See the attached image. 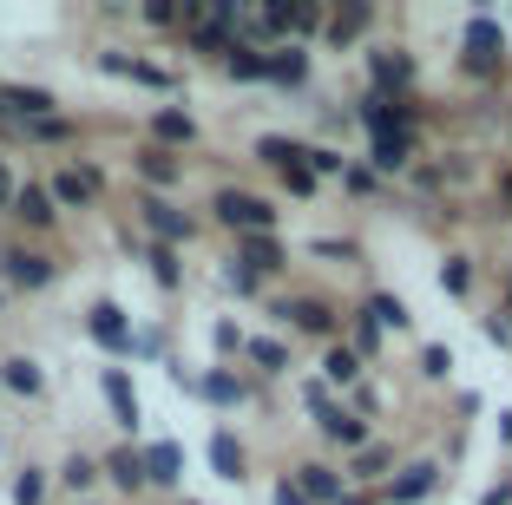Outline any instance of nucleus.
<instances>
[{
  "instance_id": "obj_12",
  "label": "nucleus",
  "mask_w": 512,
  "mask_h": 505,
  "mask_svg": "<svg viewBox=\"0 0 512 505\" xmlns=\"http://www.w3.org/2000/svg\"><path fill=\"white\" fill-rule=\"evenodd\" d=\"M60 99L53 86H27V79H0V125H33V119H53Z\"/></svg>"
},
{
  "instance_id": "obj_4",
  "label": "nucleus",
  "mask_w": 512,
  "mask_h": 505,
  "mask_svg": "<svg viewBox=\"0 0 512 505\" xmlns=\"http://www.w3.org/2000/svg\"><path fill=\"white\" fill-rule=\"evenodd\" d=\"M46 197H53V210H99V197H106V164L99 158H66V164H53L46 171Z\"/></svg>"
},
{
  "instance_id": "obj_58",
  "label": "nucleus",
  "mask_w": 512,
  "mask_h": 505,
  "mask_svg": "<svg viewBox=\"0 0 512 505\" xmlns=\"http://www.w3.org/2000/svg\"><path fill=\"white\" fill-rule=\"evenodd\" d=\"M7 302H14V296H7V289H0V315H7Z\"/></svg>"
},
{
  "instance_id": "obj_46",
  "label": "nucleus",
  "mask_w": 512,
  "mask_h": 505,
  "mask_svg": "<svg viewBox=\"0 0 512 505\" xmlns=\"http://www.w3.org/2000/svg\"><path fill=\"white\" fill-rule=\"evenodd\" d=\"M309 256H322V263H355L362 250H355L348 237H316V243H309Z\"/></svg>"
},
{
  "instance_id": "obj_38",
  "label": "nucleus",
  "mask_w": 512,
  "mask_h": 505,
  "mask_svg": "<svg viewBox=\"0 0 512 505\" xmlns=\"http://www.w3.org/2000/svg\"><path fill=\"white\" fill-rule=\"evenodd\" d=\"M217 66H224V79H237V86H263V53L243 46V40H230V53Z\"/></svg>"
},
{
  "instance_id": "obj_52",
  "label": "nucleus",
  "mask_w": 512,
  "mask_h": 505,
  "mask_svg": "<svg viewBox=\"0 0 512 505\" xmlns=\"http://www.w3.org/2000/svg\"><path fill=\"white\" fill-rule=\"evenodd\" d=\"M329 401H335V394L322 381H302V407H309V414H316V407H329Z\"/></svg>"
},
{
  "instance_id": "obj_14",
  "label": "nucleus",
  "mask_w": 512,
  "mask_h": 505,
  "mask_svg": "<svg viewBox=\"0 0 512 505\" xmlns=\"http://www.w3.org/2000/svg\"><path fill=\"white\" fill-rule=\"evenodd\" d=\"M230 263L250 269L256 283H276V276H289V243L283 237H237L230 243Z\"/></svg>"
},
{
  "instance_id": "obj_5",
  "label": "nucleus",
  "mask_w": 512,
  "mask_h": 505,
  "mask_svg": "<svg viewBox=\"0 0 512 505\" xmlns=\"http://www.w3.org/2000/svg\"><path fill=\"white\" fill-rule=\"evenodd\" d=\"M460 73L467 79H499L506 73V27H499L493 14L460 20Z\"/></svg>"
},
{
  "instance_id": "obj_23",
  "label": "nucleus",
  "mask_w": 512,
  "mask_h": 505,
  "mask_svg": "<svg viewBox=\"0 0 512 505\" xmlns=\"http://www.w3.org/2000/svg\"><path fill=\"white\" fill-rule=\"evenodd\" d=\"M289 486L302 492L309 505H342V466H329V460H296L289 466Z\"/></svg>"
},
{
  "instance_id": "obj_49",
  "label": "nucleus",
  "mask_w": 512,
  "mask_h": 505,
  "mask_svg": "<svg viewBox=\"0 0 512 505\" xmlns=\"http://www.w3.org/2000/svg\"><path fill=\"white\" fill-rule=\"evenodd\" d=\"M480 335H486L493 348H512V315H486V322H480Z\"/></svg>"
},
{
  "instance_id": "obj_22",
  "label": "nucleus",
  "mask_w": 512,
  "mask_h": 505,
  "mask_svg": "<svg viewBox=\"0 0 512 505\" xmlns=\"http://www.w3.org/2000/svg\"><path fill=\"white\" fill-rule=\"evenodd\" d=\"M99 394H106V407H112V427H119L125 440H132V433H138V420H145L132 374H125V368H99Z\"/></svg>"
},
{
  "instance_id": "obj_54",
  "label": "nucleus",
  "mask_w": 512,
  "mask_h": 505,
  "mask_svg": "<svg viewBox=\"0 0 512 505\" xmlns=\"http://www.w3.org/2000/svg\"><path fill=\"white\" fill-rule=\"evenodd\" d=\"M493 197H499V210H512V164L493 178Z\"/></svg>"
},
{
  "instance_id": "obj_15",
  "label": "nucleus",
  "mask_w": 512,
  "mask_h": 505,
  "mask_svg": "<svg viewBox=\"0 0 512 505\" xmlns=\"http://www.w3.org/2000/svg\"><path fill=\"white\" fill-rule=\"evenodd\" d=\"M309 73H316V53L296 46V40H283V46L263 53V86H276V92H302V86H309Z\"/></svg>"
},
{
  "instance_id": "obj_8",
  "label": "nucleus",
  "mask_w": 512,
  "mask_h": 505,
  "mask_svg": "<svg viewBox=\"0 0 512 505\" xmlns=\"http://www.w3.org/2000/svg\"><path fill=\"white\" fill-rule=\"evenodd\" d=\"M92 66H99L106 79H125V86L158 92V99H171V92H178V73H171V66L138 60V53H125V46H99V53H92Z\"/></svg>"
},
{
  "instance_id": "obj_53",
  "label": "nucleus",
  "mask_w": 512,
  "mask_h": 505,
  "mask_svg": "<svg viewBox=\"0 0 512 505\" xmlns=\"http://www.w3.org/2000/svg\"><path fill=\"white\" fill-rule=\"evenodd\" d=\"M480 505H512V473H506V479H493V486L480 492Z\"/></svg>"
},
{
  "instance_id": "obj_25",
  "label": "nucleus",
  "mask_w": 512,
  "mask_h": 505,
  "mask_svg": "<svg viewBox=\"0 0 512 505\" xmlns=\"http://www.w3.org/2000/svg\"><path fill=\"white\" fill-rule=\"evenodd\" d=\"M99 479H112V492H125V499H145V460H138V446L119 440L99 453Z\"/></svg>"
},
{
  "instance_id": "obj_24",
  "label": "nucleus",
  "mask_w": 512,
  "mask_h": 505,
  "mask_svg": "<svg viewBox=\"0 0 512 505\" xmlns=\"http://www.w3.org/2000/svg\"><path fill=\"white\" fill-rule=\"evenodd\" d=\"M414 151H421V132L368 138V171H375V178H407V171H414Z\"/></svg>"
},
{
  "instance_id": "obj_41",
  "label": "nucleus",
  "mask_w": 512,
  "mask_h": 505,
  "mask_svg": "<svg viewBox=\"0 0 512 505\" xmlns=\"http://www.w3.org/2000/svg\"><path fill=\"white\" fill-rule=\"evenodd\" d=\"M211 348H217V368L243 361V328L230 322V315H217V322H211Z\"/></svg>"
},
{
  "instance_id": "obj_44",
  "label": "nucleus",
  "mask_w": 512,
  "mask_h": 505,
  "mask_svg": "<svg viewBox=\"0 0 512 505\" xmlns=\"http://www.w3.org/2000/svg\"><path fill=\"white\" fill-rule=\"evenodd\" d=\"M447 374H453V348L427 342V348H421V381H447Z\"/></svg>"
},
{
  "instance_id": "obj_17",
  "label": "nucleus",
  "mask_w": 512,
  "mask_h": 505,
  "mask_svg": "<svg viewBox=\"0 0 512 505\" xmlns=\"http://www.w3.org/2000/svg\"><path fill=\"white\" fill-rule=\"evenodd\" d=\"M316 433H322V446H335V453H362L368 440H375V427H368V420H355L348 414L342 401H329V407H316Z\"/></svg>"
},
{
  "instance_id": "obj_60",
  "label": "nucleus",
  "mask_w": 512,
  "mask_h": 505,
  "mask_svg": "<svg viewBox=\"0 0 512 505\" xmlns=\"http://www.w3.org/2000/svg\"><path fill=\"white\" fill-rule=\"evenodd\" d=\"M79 505H99V499H79Z\"/></svg>"
},
{
  "instance_id": "obj_57",
  "label": "nucleus",
  "mask_w": 512,
  "mask_h": 505,
  "mask_svg": "<svg viewBox=\"0 0 512 505\" xmlns=\"http://www.w3.org/2000/svg\"><path fill=\"white\" fill-rule=\"evenodd\" d=\"M499 315H512V269H506V309H499Z\"/></svg>"
},
{
  "instance_id": "obj_47",
  "label": "nucleus",
  "mask_w": 512,
  "mask_h": 505,
  "mask_svg": "<svg viewBox=\"0 0 512 505\" xmlns=\"http://www.w3.org/2000/svg\"><path fill=\"white\" fill-rule=\"evenodd\" d=\"M276 184H283V191H289V197H302V204H309V197H316V191H322V184H316V178H309V164H289V171H283V178H276Z\"/></svg>"
},
{
  "instance_id": "obj_36",
  "label": "nucleus",
  "mask_w": 512,
  "mask_h": 505,
  "mask_svg": "<svg viewBox=\"0 0 512 505\" xmlns=\"http://www.w3.org/2000/svg\"><path fill=\"white\" fill-rule=\"evenodd\" d=\"M46 492H53V466L20 460L14 479H7V499H14V505H46Z\"/></svg>"
},
{
  "instance_id": "obj_35",
  "label": "nucleus",
  "mask_w": 512,
  "mask_h": 505,
  "mask_svg": "<svg viewBox=\"0 0 512 505\" xmlns=\"http://www.w3.org/2000/svg\"><path fill=\"white\" fill-rule=\"evenodd\" d=\"M302 151H309V138H289V132H263L250 145V158L263 164V171H276V178H283L289 164H302Z\"/></svg>"
},
{
  "instance_id": "obj_20",
  "label": "nucleus",
  "mask_w": 512,
  "mask_h": 505,
  "mask_svg": "<svg viewBox=\"0 0 512 505\" xmlns=\"http://www.w3.org/2000/svg\"><path fill=\"white\" fill-rule=\"evenodd\" d=\"M138 460H145V492H184V446L178 440L138 446Z\"/></svg>"
},
{
  "instance_id": "obj_2",
  "label": "nucleus",
  "mask_w": 512,
  "mask_h": 505,
  "mask_svg": "<svg viewBox=\"0 0 512 505\" xmlns=\"http://www.w3.org/2000/svg\"><path fill=\"white\" fill-rule=\"evenodd\" d=\"M270 315L289 328V335H302V342H342V302L316 296V289H289V296H270Z\"/></svg>"
},
{
  "instance_id": "obj_29",
  "label": "nucleus",
  "mask_w": 512,
  "mask_h": 505,
  "mask_svg": "<svg viewBox=\"0 0 512 505\" xmlns=\"http://www.w3.org/2000/svg\"><path fill=\"white\" fill-rule=\"evenodd\" d=\"M0 394H14V401H46V368L33 355H0Z\"/></svg>"
},
{
  "instance_id": "obj_55",
  "label": "nucleus",
  "mask_w": 512,
  "mask_h": 505,
  "mask_svg": "<svg viewBox=\"0 0 512 505\" xmlns=\"http://www.w3.org/2000/svg\"><path fill=\"white\" fill-rule=\"evenodd\" d=\"M493 427H499V440H506V446H512V407H506V414H499V420H493Z\"/></svg>"
},
{
  "instance_id": "obj_37",
  "label": "nucleus",
  "mask_w": 512,
  "mask_h": 505,
  "mask_svg": "<svg viewBox=\"0 0 512 505\" xmlns=\"http://www.w3.org/2000/svg\"><path fill=\"white\" fill-rule=\"evenodd\" d=\"M342 342H348V348H355V355H362V368H368V361H375V355H381V342H388V335H381V328H375V322H368V315H362V309H342Z\"/></svg>"
},
{
  "instance_id": "obj_48",
  "label": "nucleus",
  "mask_w": 512,
  "mask_h": 505,
  "mask_svg": "<svg viewBox=\"0 0 512 505\" xmlns=\"http://www.w3.org/2000/svg\"><path fill=\"white\" fill-rule=\"evenodd\" d=\"M342 191H348V197H375V191H381V178L368 171V164H348V171H342Z\"/></svg>"
},
{
  "instance_id": "obj_3",
  "label": "nucleus",
  "mask_w": 512,
  "mask_h": 505,
  "mask_svg": "<svg viewBox=\"0 0 512 505\" xmlns=\"http://www.w3.org/2000/svg\"><path fill=\"white\" fill-rule=\"evenodd\" d=\"M132 217H138V230H145V243H165V250H191L197 230H204L197 210H184L178 197H151V191L132 197Z\"/></svg>"
},
{
  "instance_id": "obj_45",
  "label": "nucleus",
  "mask_w": 512,
  "mask_h": 505,
  "mask_svg": "<svg viewBox=\"0 0 512 505\" xmlns=\"http://www.w3.org/2000/svg\"><path fill=\"white\" fill-rule=\"evenodd\" d=\"M224 289H230V296H243V302H256V296H263V283H256L250 269H237L230 256H224Z\"/></svg>"
},
{
  "instance_id": "obj_31",
  "label": "nucleus",
  "mask_w": 512,
  "mask_h": 505,
  "mask_svg": "<svg viewBox=\"0 0 512 505\" xmlns=\"http://www.w3.org/2000/svg\"><path fill=\"white\" fill-rule=\"evenodd\" d=\"M243 361H250L263 381H283V374L296 368V361H289V342H283V335H243Z\"/></svg>"
},
{
  "instance_id": "obj_11",
  "label": "nucleus",
  "mask_w": 512,
  "mask_h": 505,
  "mask_svg": "<svg viewBox=\"0 0 512 505\" xmlns=\"http://www.w3.org/2000/svg\"><path fill=\"white\" fill-rule=\"evenodd\" d=\"M86 335H92L99 348H106L112 361H132V335H138V328H132V315H125V302L99 296V302L86 309Z\"/></svg>"
},
{
  "instance_id": "obj_18",
  "label": "nucleus",
  "mask_w": 512,
  "mask_h": 505,
  "mask_svg": "<svg viewBox=\"0 0 512 505\" xmlns=\"http://www.w3.org/2000/svg\"><path fill=\"white\" fill-rule=\"evenodd\" d=\"M7 217H14L27 237H53V230H60V210H53V197H46V184H40V178H27V184L14 191Z\"/></svg>"
},
{
  "instance_id": "obj_27",
  "label": "nucleus",
  "mask_w": 512,
  "mask_h": 505,
  "mask_svg": "<svg viewBox=\"0 0 512 505\" xmlns=\"http://www.w3.org/2000/svg\"><path fill=\"white\" fill-rule=\"evenodd\" d=\"M204 460H211V473L230 479V486H243V479H250V446H243L230 427H217L211 440H204Z\"/></svg>"
},
{
  "instance_id": "obj_21",
  "label": "nucleus",
  "mask_w": 512,
  "mask_h": 505,
  "mask_svg": "<svg viewBox=\"0 0 512 505\" xmlns=\"http://www.w3.org/2000/svg\"><path fill=\"white\" fill-rule=\"evenodd\" d=\"M388 473H394V446L388 440H368L362 453H348V460H342V486L348 492H375Z\"/></svg>"
},
{
  "instance_id": "obj_34",
  "label": "nucleus",
  "mask_w": 512,
  "mask_h": 505,
  "mask_svg": "<svg viewBox=\"0 0 512 505\" xmlns=\"http://www.w3.org/2000/svg\"><path fill=\"white\" fill-rule=\"evenodd\" d=\"M316 368H322V387H329V394H348V387L362 381V355H355L348 342H329Z\"/></svg>"
},
{
  "instance_id": "obj_59",
  "label": "nucleus",
  "mask_w": 512,
  "mask_h": 505,
  "mask_svg": "<svg viewBox=\"0 0 512 505\" xmlns=\"http://www.w3.org/2000/svg\"><path fill=\"white\" fill-rule=\"evenodd\" d=\"M0 453H7V433H0Z\"/></svg>"
},
{
  "instance_id": "obj_6",
  "label": "nucleus",
  "mask_w": 512,
  "mask_h": 505,
  "mask_svg": "<svg viewBox=\"0 0 512 505\" xmlns=\"http://www.w3.org/2000/svg\"><path fill=\"white\" fill-rule=\"evenodd\" d=\"M60 283V263L40 243H0V289L7 296H46Z\"/></svg>"
},
{
  "instance_id": "obj_39",
  "label": "nucleus",
  "mask_w": 512,
  "mask_h": 505,
  "mask_svg": "<svg viewBox=\"0 0 512 505\" xmlns=\"http://www.w3.org/2000/svg\"><path fill=\"white\" fill-rule=\"evenodd\" d=\"M440 296H453V302L473 296V256L467 250H453L447 263H440Z\"/></svg>"
},
{
  "instance_id": "obj_43",
  "label": "nucleus",
  "mask_w": 512,
  "mask_h": 505,
  "mask_svg": "<svg viewBox=\"0 0 512 505\" xmlns=\"http://www.w3.org/2000/svg\"><path fill=\"white\" fill-rule=\"evenodd\" d=\"M138 20H145L151 33H171V27H184V14H178V0H145V7H138Z\"/></svg>"
},
{
  "instance_id": "obj_33",
  "label": "nucleus",
  "mask_w": 512,
  "mask_h": 505,
  "mask_svg": "<svg viewBox=\"0 0 512 505\" xmlns=\"http://www.w3.org/2000/svg\"><path fill=\"white\" fill-rule=\"evenodd\" d=\"M53 486H66L73 499H92V486H99V453H86V446H73L60 466H53Z\"/></svg>"
},
{
  "instance_id": "obj_13",
  "label": "nucleus",
  "mask_w": 512,
  "mask_h": 505,
  "mask_svg": "<svg viewBox=\"0 0 512 505\" xmlns=\"http://www.w3.org/2000/svg\"><path fill=\"white\" fill-rule=\"evenodd\" d=\"M197 119L184 112V105H151V119H145V145H158V151H171V158H184V151L197 145Z\"/></svg>"
},
{
  "instance_id": "obj_32",
  "label": "nucleus",
  "mask_w": 512,
  "mask_h": 505,
  "mask_svg": "<svg viewBox=\"0 0 512 505\" xmlns=\"http://www.w3.org/2000/svg\"><path fill=\"white\" fill-rule=\"evenodd\" d=\"M138 263H145V276L165 296H178L184 289V250H165V243H138Z\"/></svg>"
},
{
  "instance_id": "obj_9",
  "label": "nucleus",
  "mask_w": 512,
  "mask_h": 505,
  "mask_svg": "<svg viewBox=\"0 0 512 505\" xmlns=\"http://www.w3.org/2000/svg\"><path fill=\"white\" fill-rule=\"evenodd\" d=\"M421 86V60L407 53V46H368V92L381 99H414Z\"/></svg>"
},
{
  "instance_id": "obj_19",
  "label": "nucleus",
  "mask_w": 512,
  "mask_h": 505,
  "mask_svg": "<svg viewBox=\"0 0 512 505\" xmlns=\"http://www.w3.org/2000/svg\"><path fill=\"white\" fill-rule=\"evenodd\" d=\"M132 178H138V191L171 197L184 184V158H171V151H158V145H138L132 151Z\"/></svg>"
},
{
  "instance_id": "obj_30",
  "label": "nucleus",
  "mask_w": 512,
  "mask_h": 505,
  "mask_svg": "<svg viewBox=\"0 0 512 505\" xmlns=\"http://www.w3.org/2000/svg\"><path fill=\"white\" fill-rule=\"evenodd\" d=\"M355 309H362L368 322L381 328V335H407V328H414V309H407V302L394 296V289H368V296L355 302Z\"/></svg>"
},
{
  "instance_id": "obj_10",
  "label": "nucleus",
  "mask_w": 512,
  "mask_h": 505,
  "mask_svg": "<svg viewBox=\"0 0 512 505\" xmlns=\"http://www.w3.org/2000/svg\"><path fill=\"white\" fill-rule=\"evenodd\" d=\"M440 486H447V466L440 460H407L375 486V505H421V499H434Z\"/></svg>"
},
{
  "instance_id": "obj_28",
  "label": "nucleus",
  "mask_w": 512,
  "mask_h": 505,
  "mask_svg": "<svg viewBox=\"0 0 512 505\" xmlns=\"http://www.w3.org/2000/svg\"><path fill=\"white\" fill-rule=\"evenodd\" d=\"M368 27H375V7H368V0H348L342 14L322 20V46H329V53H348V46L362 40Z\"/></svg>"
},
{
  "instance_id": "obj_40",
  "label": "nucleus",
  "mask_w": 512,
  "mask_h": 505,
  "mask_svg": "<svg viewBox=\"0 0 512 505\" xmlns=\"http://www.w3.org/2000/svg\"><path fill=\"white\" fill-rule=\"evenodd\" d=\"M302 164H309V178H316V184H329V178H342V171H348L355 158H342V151H335V145H322V138H309Z\"/></svg>"
},
{
  "instance_id": "obj_7",
  "label": "nucleus",
  "mask_w": 512,
  "mask_h": 505,
  "mask_svg": "<svg viewBox=\"0 0 512 505\" xmlns=\"http://www.w3.org/2000/svg\"><path fill=\"white\" fill-rule=\"evenodd\" d=\"M348 119L362 125L368 138H388V132H421L427 105L421 99H381V92L362 86V99H355V112H348Z\"/></svg>"
},
{
  "instance_id": "obj_26",
  "label": "nucleus",
  "mask_w": 512,
  "mask_h": 505,
  "mask_svg": "<svg viewBox=\"0 0 512 505\" xmlns=\"http://www.w3.org/2000/svg\"><path fill=\"white\" fill-rule=\"evenodd\" d=\"M0 138H14V145H46V151H73L79 145V119L53 112V119H33V125H0Z\"/></svg>"
},
{
  "instance_id": "obj_1",
  "label": "nucleus",
  "mask_w": 512,
  "mask_h": 505,
  "mask_svg": "<svg viewBox=\"0 0 512 505\" xmlns=\"http://www.w3.org/2000/svg\"><path fill=\"white\" fill-rule=\"evenodd\" d=\"M204 210H211V223H217V230H230V237H276V223H283L276 197L250 191V184H217Z\"/></svg>"
},
{
  "instance_id": "obj_42",
  "label": "nucleus",
  "mask_w": 512,
  "mask_h": 505,
  "mask_svg": "<svg viewBox=\"0 0 512 505\" xmlns=\"http://www.w3.org/2000/svg\"><path fill=\"white\" fill-rule=\"evenodd\" d=\"M342 407H348L355 420H375V414H381V387H375V381H355V387L342 394Z\"/></svg>"
},
{
  "instance_id": "obj_50",
  "label": "nucleus",
  "mask_w": 512,
  "mask_h": 505,
  "mask_svg": "<svg viewBox=\"0 0 512 505\" xmlns=\"http://www.w3.org/2000/svg\"><path fill=\"white\" fill-rule=\"evenodd\" d=\"M20 178H14V158H0V217H7V204H14Z\"/></svg>"
},
{
  "instance_id": "obj_56",
  "label": "nucleus",
  "mask_w": 512,
  "mask_h": 505,
  "mask_svg": "<svg viewBox=\"0 0 512 505\" xmlns=\"http://www.w3.org/2000/svg\"><path fill=\"white\" fill-rule=\"evenodd\" d=\"M342 505H375V492H342Z\"/></svg>"
},
{
  "instance_id": "obj_51",
  "label": "nucleus",
  "mask_w": 512,
  "mask_h": 505,
  "mask_svg": "<svg viewBox=\"0 0 512 505\" xmlns=\"http://www.w3.org/2000/svg\"><path fill=\"white\" fill-rule=\"evenodd\" d=\"M270 505H309L296 486H289V473H276V486H270Z\"/></svg>"
},
{
  "instance_id": "obj_16",
  "label": "nucleus",
  "mask_w": 512,
  "mask_h": 505,
  "mask_svg": "<svg viewBox=\"0 0 512 505\" xmlns=\"http://www.w3.org/2000/svg\"><path fill=\"white\" fill-rule=\"evenodd\" d=\"M191 394H197L204 407H217V414H237V407H250V401H256V387L243 381L237 368H204V374L191 381Z\"/></svg>"
}]
</instances>
